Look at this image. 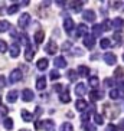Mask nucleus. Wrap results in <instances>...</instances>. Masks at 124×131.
Listing matches in <instances>:
<instances>
[{
    "label": "nucleus",
    "instance_id": "cd10ccee",
    "mask_svg": "<svg viewBox=\"0 0 124 131\" xmlns=\"http://www.w3.org/2000/svg\"><path fill=\"white\" fill-rule=\"evenodd\" d=\"M71 9H72V12L78 13L79 10L82 9V2H71Z\"/></svg>",
    "mask_w": 124,
    "mask_h": 131
},
{
    "label": "nucleus",
    "instance_id": "1a4fd4ad",
    "mask_svg": "<svg viewBox=\"0 0 124 131\" xmlns=\"http://www.w3.org/2000/svg\"><path fill=\"white\" fill-rule=\"evenodd\" d=\"M17 96H19V92H17L16 89H12V91H9L7 92L6 100H7V102H10V104H15L16 101H17Z\"/></svg>",
    "mask_w": 124,
    "mask_h": 131
},
{
    "label": "nucleus",
    "instance_id": "f03ea898",
    "mask_svg": "<svg viewBox=\"0 0 124 131\" xmlns=\"http://www.w3.org/2000/svg\"><path fill=\"white\" fill-rule=\"evenodd\" d=\"M22 71L20 69H13L12 72H10V77H9V82L10 84H16V82H19L20 79H22Z\"/></svg>",
    "mask_w": 124,
    "mask_h": 131
},
{
    "label": "nucleus",
    "instance_id": "20e7f679",
    "mask_svg": "<svg viewBox=\"0 0 124 131\" xmlns=\"http://www.w3.org/2000/svg\"><path fill=\"white\" fill-rule=\"evenodd\" d=\"M58 45H56V42H54V40H49V42L46 43V46H45V50H46L49 55H55L56 52H58Z\"/></svg>",
    "mask_w": 124,
    "mask_h": 131
},
{
    "label": "nucleus",
    "instance_id": "9d476101",
    "mask_svg": "<svg viewBox=\"0 0 124 131\" xmlns=\"http://www.w3.org/2000/svg\"><path fill=\"white\" fill-rule=\"evenodd\" d=\"M89 98L92 101H98V100H102L104 98V92L100 91V89H92L91 92H89Z\"/></svg>",
    "mask_w": 124,
    "mask_h": 131
},
{
    "label": "nucleus",
    "instance_id": "8fccbe9b",
    "mask_svg": "<svg viewBox=\"0 0 124 131\" xmlns=\"http://www.w3.org/2000/svg\"><path fill=\"white\" fill-rule=\"evenodd\" d=\"M75 55H79V56H82V53H84V52H82V49H79V48H75V52H74Z\"/></svg>",
    "mask_w": 124,
    "mask_h": 131
},
{
    "label": "nucleus",
    "instance_id": "7ed1b4c3",
    "mask_svg": "<svg viewBox=\"0 0 124 131\" xmlns=\"http://www.w3.org/2000/svg\"><path fill=\"white\" fill-rule=\"evenodd\" d=\"M33 98H35V94H33V91H32V89L25 88L23 91H22V100H23L25 102H30Z\"/></svg>",
    "mask_w": 124,
    "mask_h": 131
},
{
    "label": "nucleus",
    "instance_id": "4c0bfd02",
    "mask_svg": "<svg viewBox=\"0 0 124 131\" xmlns=\"http://www.w3.org/2000/svg\"><path fill=\"white\" fill-rule=\"evenodd\" d=\"M7 43H6V40H3V39H0V53H4L6 50H7Z\"/></svg>",
    "mask_w": 124,
    "mask_h": 131
},
{
    "label": "nucleus",
    "instance_id": "a211bd4d",
    "mask_svg": "<svg viewBox=\"0 0 124 131\" xmlns=\"http://www.w3.org/2000/svg\"><path fill=\"white\" fill-rule=\"evenodd\" d=\"M77 73L79 75V77H88V75H89V68H88V66H85V65L78 66Z\"/></svg>",
    "mask_w": 124,
    "mask_h": 131
},
{
    "label": "nucleus",
    "instance_id": "e433bc0d",
    "mask_svg": "<svg viewBox=\"0 0 124 131\" xmlns=\"http://www.w3.org/2000/svg\"><path fill=\"white\" fill-rule=\"evenodd\" d=\"M59 77H61V73L58 72V69H52V71H50V73H49V78L52 79V81H55V79H58Z\"/></svg>",
    "mask_w": 124,
    "mask_h": 131
},
{
    "label": "nucleus",
    "instance_id": "4468645a",
    "mask_svg": "<svg viewBox=\"0 0 124 131\" xmlns=\"http://www.w3.org/2000/svg\"><path fill=\"white\" fill-rule=\"evenodd\" d=\"M48 65H49V61H48L46 58H40L38 61V63H36V68H38L39 71H45L48 68Z\"/></svg>",
    "mask_w": 124,
    "mask_h": 131
},
{
    "label": "nucleus",
    "instance_id": "b1692460",
    "mask_svg": "<svg viewBox=\"0 0 124 131\" xmlns=\"http://www.w3.org/2000/svg\"><path fill=\"white\" fill-rule=\"evenodd\" d=\"M66 78L69 79L71 82H75L78 79V73H77V71H74V69H69L68 72H66Z\"/></svg>",
    "mask_w": 124,
    "mask_h": 131
},
{
    "label": "nucleus",
    "instance_id": "f704fd0d",
    "mask_svg": "<svg viewBox=\"0 0 124 131\" xmlns=\"http://www.w3.org/2000/svg\"><path fill=\"white\" fill-rule=\"evenodd\" d=\"M118 96H120V91H118V89H111V91H110V98H111V100H118Z\"/></svg>",
    "mask_w": 124,
    "mask_h": 131
},
{
    "label": "nucleus",
    "instance_id": "ea45409f",
    "mask_svg": "<svg viewBox=\"0 0 124 131\" xmlns=\"http://www.w3.org/2000/svg\"><path fill=\"white\" fill-rule=\"evenodd\" d=\"M94 121H95V124H102L104 123V117L102 115H100V114H94Z\"/></svg>",
    "mask_w": 124,
    "mask_h": 131
},
{
    "label": "nucleus",
    "instance_id": "de8ad7c7",
    "mask_svg": "<svg viewBox=\"0 0 124 131\" xmlns=\"http://www.w3.org/2000/svg\"><path fill=\"white\" fill-rule=\"evenodd\" d=\"M42 125H43V121H36V123H35V128H36V130H40Z\"/></svg>",
    "mask_w": 124,
    "mask_h": 131
},
{
    "label": "nucleus",
    "instance_id": "c9c22d12",
    "mask_svg": "<svg viewBox=\"0 0 124 131\" xmlns=\"http://www.w3.org/2000/svg\"><path fill=\"white\" fill-rule=\"evenodd\" d=\"M61 131H74V127L71 123H64L61 127Z\"/></svg>",
    "mask_w": 124,
    "mask_h": 131
},
{
    "label": "nucleus",
    "instance_id": "c756f323",
    "mask_svg": "<svg viewBox=\"0 0 124 131\" xmlns=\"http://www.w3.org/2000/svg\"><path fill=\"white\" fill-rule=\"evenodd\" d=\"M101 27H102V30H111L112 29V22L110 19H105L102 23H101Z\"/></svg>",
    "mask_w": 124,
    "mask_h": 131
},
{
    "label": "nucleus",
    "instance_id": "3c124183",
    "mask_svg": "<svg viewBox=\"0 0 124 131\" xmlns=\"http://www.w3.org/2000/svg\"><path fill=\"white\" fill-rule=\"evenodd\" d=\"M117 128L121 130V131H124V119H121V121H120V124H118V127H117Z\"/></svg>",
    "mask_w": 124,
    "mask_h": 131
},
{
    "label": "nucleus",
    "instance_id": "f3484780",
    "mask_svg": "<svg viewBox=\"0 0 124 131\" xmlns=\"http://www.w3.org/2000/svg\"><path fill=\"white\" fill-rule=\"evenodd\" d=\"M20 115H22V119H23L25 123H30L32 119H33V114H30L27 110H22Z\"/></svg>",
    "mask_w": 124,
    "mask_h": 131
},
{
    "label": "nucleus",
    "instance_id": "603ef678",
    "mask_svg": "<svg viewBox=\"0 0 124 131\" xmlns=\"http://www.w3.org/2000/svg\"><path fill=\"white\" fill-rule=\"evenodd\" d=\"M40 114H42V108L38 107V108H36V115H40Z\"/></svg>",
    "mask_w": 124,
    "mask_h": 131
},
{
    "label": "nucleus",
    "instance_id": "9b49d317",
    "mask_svg": "<svg viewBox=\"0 0 124 131\" xmlns=\"http://www.w3.org/2000/svg\"><path fill=\"white\" fill-rule=\"evenodd\" d=\"M111 22H112V27L117 29V30H121L124 27V19L123 17H114V20H111Z\"/></svg>",
    "mask_w": 124,
    "mask_h": 131
},
{
    "label": "nucleus",
    "instance_id": "4be33fe9",
    "mask_svg": "<svg viewBox=\"0 0 124 131\" xmlns=\"http://www.w3.org/2000/svg\"><path fill=\"white\" fill-rule=\"evenodd\" d=\"M43 40H45V30H38L35 33V42L38 43H42Z\"/></svg>",
    "mask_w": 124,
    "mask_h": 131
},
{
    "label": "nucleus",
    "instance_id": "58836bf2",
    "mask_svg": "<svg viewBox=\"0 0 124 131\" xmlns=\"http://www.w3.org/2000/svg\"><path fill=\"white\" fill-rule=\"evenodd\" d=\"M123 32L121 30H117V32H114V35H112V39H114V40H117V42H120L121 39H123Z\"/></svg>",
    "mask_w": 124,
    "mask_h": 131
},
{
    "label": "nucleus",
    "instance_id": "393cba45",
    "mask_svg": "<svg viewBox=\"0 0 124 131\" xmlns=\"http://www.w3.org/2000/svg\"><path fill=\"white\" fill-rule=\"evenodd\" d=\"M59 100H61L62 104H68V102H71V98H69V91L66 89L65 92H62L61 96H59Z\"/></svg>",
    "mask_w": 124,
    "mask_h": 131
},
{
    "label": "nucleus",
    "instance_id": "864d4df0",
    "mask_svg": "<svg viewBox=\"0 0 124 131\" xmlns=\"http://www.w3.org/2000/svg\"><path fill=\"white\" fill-rule=\"evenodd\" d=\"M20 131H29V130H26V128H22V130H20Z\"/></svg>",
    "mask_w": 124,
    "mask_h": 131
},
{
    "label": "nucleus",
    "instance_id": "37998d69",
    "mask_svg": "<svg viewBox=\"0 0 124 131\" xmlns=\"http://www.w3.org/2000/svg\"><path fill=\"white\" fill-rule=\"evenodd\" d=\"M114 77H116V78H121V77H123V68L118 66V68L116 69V72H114Z\"/></svg>",
    "mask_w": 124,
    "mask_h": 131
},
{
    "label": "nucleus",
    "instance_id": "39448f33",
    "mask_svg": "<svg viewBox=\"0 0 124 131\" xmlns=\"http://www.w3.org/2000/svg\"><path fill=\"white\" fill-rule=\"evenodd\" d=\"M64 29H65L66 33H71V32L74 30V20L71 19L69 16H66L65 19H64Z\"/></svg>",
    "mask_w": 124,
    "mask_h": 131
},
{
    "label": "nucleus",
    "instance_id": "ddd939ff",
    "mask_svg": "<svg viewBox=\"0 0 124 131\" xmlns=\"http://www.w3.org/2000/svg\"><path fill=\"white\" fill-rule=\"evenodd\" d=\"M88 35V27H87V25L81 23V25H78L77 27V36L79 38V36H85Z\"/></svg>",
    "mask_w": 124,
    "mask_h": 131
},
{
    "label": "nucleus",
    "instance_id": "412c9836",
    "mask_svg": "<svg viewBox=\"0 0 124 131\" xmlns=\"http://www.w3.org/2000/svg\"><path fill=\"white\" fill-rule=\"evenodd\" d=\"M43 128L46 131H55V123L52 119H45L43 121Z\"/></svg>",
    "mask_w": 124,
    "mask_h": 131
},
{
    "label": "nucleus",
    "instance_id": "6ab92c4d",
    "mask_svg": "<svg viewBox=\"0 0 124 131\" xmlns=\"http://www.w3.org/2000/svg\"><path fill=\"white\" fill-rule=\"evenodd\" d=\"M36 88L39 89V91H43V89L46 88V78L45 77H40L36 81Z\"/></svg>",
    "mask_w": 124,
    "mask_h": 131
},
{
    "label": "nucleus",
    "instance_id": "7c9ffc66",
    "mask_svg": "<svg viewBox=\"0 0 124 131\" xmlns=\"http://www.w3.org/2000/svg\"><path fill=\"white\" fill-rule=\"evenodd\" d=\"M3 125H4L6 130H12L13 128V119L9 118V117H6V118L3 119Z\"/></svg>",
    "mask_w": 124,
    "mask_h": 131
},
{
    "label": "nucleus",
    "instance_id": "aec40b11",
    "mask_svg": "<svg viewBox=\"0 0 124 131\" xmlns=\"http://www.w3.org/2000/svg\"><path fill=\"white\" fill-rule=\"evenodd\" d=\"M33 56H35V50L32 49L30 46H27L26 50H25V59H26L27 62H30L32 59H33Z\"/></svg>",
    "mask_w": 124,
    "mask_h": 131
},
{
    "label": "nucleus",
    "instance_id": "09e8293b",
    "mask_svg": "<svg viewBox=\"0 0 124 131\" xmlns=\"http://www.w3.org/2000/svg\"><path fill=\"white\" fill-rule=\"evenodd\" d=\"M4 85H6V79H4V77H2V75H0V89L3 88Z\"/></svg>",
    "mask_w": 124,
    "mask_h": 131
},
{
    "label": "nucleus",
    "instance_id": "72a5a7b5",
    "mask_svg": "<svg viewBox=\"0 0 124 131\" xmlns=\"http://www.w3.org/2000/svg\"><path fill=\"white\" fill-rule=\"evenodd\" d=\"M54 89L56 91V92L62 94V92H65V91H66L68 88H65V86H64L62 84H55V85H54Z\"/></svg>",
    "mask_w": 124,
    "mask_h": 131
},
{
    "label": "nucleus",
    "instance_id": "a18cd8bd",
    "mask_svg": "<svg viewBox=\"0 0 124 131\" xmlns=\"http://www.w3.org/2000/svg\"><path fill=\"white\" fill-rule=\"evenodd\" d=\"M104 84H105V86H112V85H114V82H112L111 78H107V79L104 81Z\"/></svg>",
    "mask_w": 124,
    "mask_h": 131
},
{
    "label": "nucleus",
    "instance_id": "c03bdc74",
    "mask_svg": "<svg viewBox=\"0 0 124 131\" xmlns=\"http://www.w3.org/2000/svg\"><path fill=\"white\" fill-rule=\"evenodd\" d=\"M105 131H118V128H117L114 124H110V125H107V130Z\"/></svg>",
    "mask_w": 124,
    "mask_h": 131
},
{
    "label": "nucleus",
    "instance_id": "6e6552de",
    "mask_svg": "<svg viewBox=\"0 0 124 131\" xmlns=\"http://www.w3.org/2000/svg\"><path fill=\"white\" fill-rule=\"evenodd\" d=\"M82 17H84L87 22H94L97 16H95V12H94V10H91V9H87V10H84V12H82Z\"/></svg>",
    "mask_w": 124,
    "mask_h": 131
},
{
    "label": "nucleus",
    "instance_id": "a19ab883",
    "mask_svg": "<svg viewBox=\"0 0 124 131\" xmlns=\"http://www.w3.org/2000/svg\"><path fill=\"white\" fill-rule=\"evenodd\" d=\"M20 40H22V43H23V45H26V48L30 46V43H29V38H27L26 35H20Z\"/></svg>",
    "mask_w": 124,
    "mask_h": 131
},
{
    "label": "nucleus",
    "instance_id": "bb28decb",
    "mask_svg": "<svg viewBox=\"0 0 124 131\" xmlns=\"http://www.w3.org/2000/svg\"><path fill=\"white\" fill-rule=\"evenodd\" d=\"M75 107H77L78 111H85V110H87V102L84 100H81V98H79V100L75 102Z\"/></svg>",
    "mask_w": 124,
    "mask_h": 131
},
{
    "label": "nucleus",
    "instance_id": "79ce46f5",
    "mask_svg": "<svg viewBox=\"0 0 124 131\" xmlns=\"http://www.w3.org/2000/svg\"><path fill=\"white\" fill-rule=\"evenodd\" d=\"M84 128H85V131H97L95 125H92V124H84Z\"/></svg>",
    "mask_w": 124,
    "mask_h": 131
},
{
    "label": "nucleus",
    "instance_id": "2f4dec72",
    "mask_svg": "<svg viewBox=\"0 0 124 131\" xmlns=\"http://www.w3.org/2000/svg\"><path fill=\"white\" fill-rule=\"evenodd\" d=\"M100 46H101V49H107V48L111 46V40L107 39V38H102L101 39V42H100Z\"/></svg>",
    "mask_w": 124,
    "mask_h": 131
},
{
    "label": "nucleus",
    "instance_id": "c85d7f7f",
    "mask_svg": "<svg viewBox=\"0 0 124 131\" xmlns=\"http://www.w3.org/2000/svg\"><path fill=\"white\" fill-rule=\"evenodd\" d=\"M9 29H10V23H9L7 20H0V33L7 32Z\"/></svg>",
    "mask_w": 124,
    "mask_h": 131
},
{
    "label": "nucleus",
    "instance_id": "423d86ee",
    "mask_svg": "<svg viewBox=\"0 0 124 131\" xmlns=\"http://www.w3.org/2000/svg\"><path fill=\"white\" fill-rule=\"evenodd\" d=\"M84 45L87 49H92L95 46V38L92 35H85L84 36Z\"/></svg>",
    "mask_w": 124,
    "mask_h": 131
},
{
    "label": "nucleus",
    "instance_id": "6e6d98bb",
    "mask_svg": "<svg viewBox=\"0 0 124 131\" xmlns=\"http://www.w3.org/2000/svg\"><path fill=\"white\" fill-rule=\"evenodd\" d=\"M123 61H124V53H123Z\"/></svg>",
    "mask_w": 124,
    "mask_h": 131
},
{
    "label": "nucleus",
    "instance_id": "f257e3e1",
    "mask_svg": "<svg viewBox=\"0 0 124 131\" xmlns=\"http://www.w3.org/2000/svg\"><path fill=\"white\" fill-rule=\"evenodd\" d=\"M29 23H30V15H29V13H23V15L19 17V20H17V25H19V27H22V29H26Z\"/></svg>",
    "mask_w": 124,
    "mask_h": 131
},
{
    "label": "nucleus",
    "instance_id": "f8f14e48",
    "mask_svg": "<svg viewBox=\"0 0 124 131\" xmlns=\"http://www.w3.org/2000/svg\"><path fill=\"white\" fill-rule=\"evenodd\" d=\"M85 92H87V86H85V84H78L77 86H75V94H77V96H84L85 95Z\"/></svg>",
    "mask_w": 124,
    "mask_h": 131
},
{
    "label": "nucleus",
    "instance_id": "5fc2aeb1",
    "mask_svg": "<svg viewBox=\"0 0 124 131\" xmlns=\"http://www.w3.org/2000/svg\"><path fill=\"white\" fill-rule=\"evenodd\" d=\"M0 104H2V96H0Z\"/></svg>",
    "mask_w": 124,
    "mask_h": 131
},
{
    "label": "nucleus",
    "instance_id": "49530a36",
    "mask_svg": "<svg viewBox=\"0 0 124 131\" xmlns=\"http://www.w3.org/2000/svg\"><path fill=\"white\" fill-rule=\"evenodd\" d=\"M71 46H72V45H71L69 42H65V43H64V46H62V49H64V50H69Z\"/></svg>",
    "mask_w": 124,
    "mask_h": 131
},
{
    "label": "nucleus",
    "instance_id": "a878e982",
    "mask_svg": "<svg viewBox=\"0 0 124 131\" xmlns=\"http://www.w3.org/2000/svg\"><path fill=\"white\" fill-rule=\"evenodd\" d=\"M88 85L89 86H92L94 89L98 88V85H100V79H98V77H91L88 79Z\"/></svg>",
    "mask_w": 124,
    "mask_h": 131
},
{
    "label": "nucleus",
    "instance_id": "473e14b6",
    "mask_svg": "<svg viewBox=\"0 0 124 131\" xmlns=\"http://www.w3.org/2000/svg\"><path fill=\"white\" fill-rule=\"evenodd\" d=\"M19 4H12V6H9L7 7V13L9 15H15L16 12H17V10H19Z\"/></svg>",
    "mask_w": 124,
    "mask_h": 131
},
{
    "label": "nucleus",
    "instance_id": "dca6fc26",
    "mask_svg": "<svg viewBox=\"0 0 124 131\" xmlns=\"http://www.w3.org/2000/svg\"><path fill=\"white\" fill-rule=\"evenodd\" d=\"M20 53V48L17 43H13V45H10V56L12 58H17Z\"/></svg>",
    "mask_w": 124,
    "mask_h": 131
},
{
    "label": "nucleus",
    "instance_id": "5701e85b",
    "mask_svg": "<svg viewBox=\"0 0 124 131\" xmlns=\"http://www.w3.org/2000/svg\"><path fill=\"white\" fill-rule=\"evenodd\" d=\"M91 30H92V36H94V38H100L101 33H102V27H101V25H94Z\"/></svg>",
    "mask_w": 124,
    "mask_h": 131
},
{
    "label": "nucleus",
    "instance_id": "2eb2a0df",
    "mask_svg": "<svg viewBox=\"0 0 124 131\" xmlns=\"http://www.w3.org/2000/svg\"><path fill=\"white\" fill-rule=\"evenodd\" d=\"M54 63H55V68H65L66 66V61L64 56H56Z\"/></svg>",
    "mask_w": 124,
    "mask_h": 131
},
{
    "label": "nucleus",
    "instance_id": "0eeeda50",
    "mask_svg": "<svg viewBox=\"0 0 124 131\" xmlns=\"http://www.w3.org/2000/svg\"><path fill=\"white\" fill-rule=\"evenodd\" d=\"M102 59H104V62L107 63V65H114V63L117 62V56L112 53V52H107V53H104Z\"/></svg>",
    "mask_w": 124,
    "mask_h": 131
}]
</instances>
